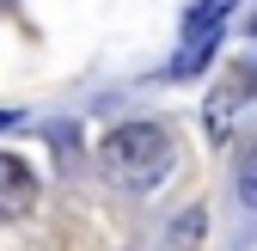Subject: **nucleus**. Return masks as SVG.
<instances>
[{"label":"nucleus","instance_id":"obj_3","mask_svg":"<svg viewBox=\"0 0 257 251\" xmlns=\"http://www.w3.org/2000/svg\"><path fill=\"white\" fill-rule=\"evenodd\" d=\"M31 208H37V172L19 153H0V221H19Z\"/></svg>","mask_w":257,"mask_h":251},{"label":"nucleus","instance_id":"obj_4","mask_svg":"<svg viewBox=\"0 0 257 251\" xmlns=\"http://www.w3.org/2000/svg\"><path fill=\"white\" fill-rule=\"evenodd\" d=\"M239 196H245V208H257V147L245 153V166H239Z\"/></svg>","mask_w":257,"mask_h":251},{"label":"nucleus","instance_id":"obj_1","mask_svg":"<svg viewBox=\"0 0 257 251\" xmlns=\"http://www.w3.org/2000/svg\"><path fill=\"white\" fill-rule=\"evenodd\" d=\"M166 160H172V141H166L159 122H122L104 141V166L116 178H128V184H153L166 172Z\"/></svg>","mask_w":257,"mask_h":251},{"label":"nucleus","instance_id":"obj_2","mask_svg":"<svg viewBox=\"0 0 257 251\" xmlns=\"http://www.w3.org/2000/svg\"><path fill=\"white\" fill-rule=\"evenodd\" d=\"M227 7L233 0H202L196 13H190V31H184V49H178V61H172V80H184V74H196L202 61L214 55V37H220V19H227Z\"/></svg>","mask_w":257,"mask_h":251},{"label":"nucleus","instance_id":"obj_5","mask_svg":"<svg viewBox=\"0 0 257 251\" xmlns=\"http://www.w3.org/2000/svg\"><path fill=\"white\" fill-rule=\"evenodd\" d=\"M7 122H13V110H0V129H7Z\"/></svg>","mask_w":257,"mask_h":251}]
</instances>
